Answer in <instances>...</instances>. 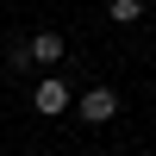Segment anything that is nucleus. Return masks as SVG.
<instances>
[{
    "label": "nucleus",
    "mask_w": 156,
    "mask_h": 156,
    "mask_svg": "<svg viewBox=\"0 0 156 156\" xmlns=\"http://www.w3.org/2000/svg\"><path fill=\"white\" fill-rule=\"evenodd\" d=\"M137 12H144V6H137V0H112V19H119V25H131Z\"/></svg>",
    "instance_id": "obj_4"
},
{
    "label": "nucleus",
    "mask_w": 156,
    "mask_h": 156,
    "mask_svg": "<svg viewBox=\"0 0 156 156\" xmlns=\"http://www.w3.org/2000/svg\"><path fill=\"white\" fill-rule=\"evenodd\" d=\"M75 112H81L87 125H106L112 112H119V94H112V87H87V94L75 100Z\"/></svg>",
    "instance_id": "obj_1"
},
{
    "label": "nucleus",
    "mask_w": 156,
    "mask_h": 156,
    "mask_svg": "<svg viewBox=\"0 0 156 156\" xmlns=\"http://www.w3.org/2000/svg\"><path fill=\"white\" fill-rule=\"evenodd\" d=\"M31 106L44 112V119H56V112H69V106H75V94L56 81V75H44V81H37V94H31Z\"/></svg>",
    "instance_id": "obj_2"
},
{
    "label": "nucleus",
    "mask_w": 156,
    "mask_h": 156,
    "mask_svg": "<svg viewBox=\"0 0 156 156\" xmlns=\"http://www.w3.org/2000/svg\"><path fill=\"white\" fill-rule=\"evenodd\" d=\"M25 56H31V62H44V69H50V62H62V37H56V31H37L31 44H25Z\"/></svg>",
    "instance_id": "obj_3"
}]
</instances>
